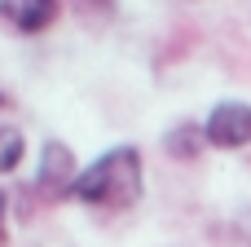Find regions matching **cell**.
<instances>
[{
  "mask_svg": "<svg viewBox=\"0 0 251 247\" xmlns=\"http://www.w3.org/2000/svg\"><path fill=\"white\" fill-rule=\"evenodd\" d=\"M4 106H9V97H4V93H0V110H4Z\"/></svg>",
  "mask_w": 251,
  "mask_h": 247,
  "instance_id": "obj_8",
  "label": "cell"
},
{
  "mask_svg": "<svg viewBox=\"0 0 251 247\" xmlns=\"http://www.w3.org/2000/svg\"><path fill=\"white\" fill-rule=\"evenodd\" d=\"M141 186H146V159L137 146H110L106 155H97L79 181H75V199L84 208H97V212H128L137 199H141Z\"/></svg>",
  "mask_w": 251,
  "mask_h": 247,
  "instance_id": "obj_1",
  "label": "cell"
},
{
  "mask_svg": "<svg viewBox=\"0 0 251 247\" xmlns=\"http://www.w3.org/2000/svg\"><path fill=\"white\" fill-rule=\"evenodd\" d=\"M203 133H207V146H216V150L251 146V102H238V97L216 102L203 119Z\"/></svg>",
  "mask_w": 251,
  "mask_h": 247,
  "instance_id": "obj_3",
  "label": "cell"
},
{
  "mask_svg": "<svg viewBox=\"0 0 251 247\" xmlns=\"http://www.w3.org/2000/svg\"><path fill=\"white\" fill-rule=\"evenodd\" d=\"M26 159V137L13 128V124H0V177L18 172Z\"/></svg>",
  "mask_w": 251,
  "mask_h": 247,
  "instance_id": "obj_6",
  "label": "cell"
},
{
  "mask_svg": "<svg viewBox=\"0 0 251 247\" xmlns=\"http://www.w3.org/2000/svg\"><path fill=\"white\" fill-rule=\"evenodd\" d=\"M62 0H0V22L18 35H40L57 22Z\"/></svg>",
  "mask_w": 251,
  "mask_h": 247,
  "instance_id": "obj_4",
  "label": "cell"
},
{
  "mask_svg": "<svg viewBox=\"0 0 251 247\" xmlns=\"http://www.w3.org/2000/svg\"><path fill=\"white\" fill-rule=\"evenodd\" d=\"M79 172L84 168H75V150L66 146V141H57V137H49L44 146H40V164H35V194L40 199H49V203H57V199H75V181H79Z\"/></svg>",
  "mask_w": 251,
  "mask_h": 247,
  "instance_id": "obj_2",
  "label": "cell"
},
{
  "mask_svg": "<svg viewBox=\"0 0 251 247\" xmlns=\"http://www.w3.org/2000/svg\"><path fill=\"white\" fill-rule=\"evenodd\" d=\"M0 243H4V190H0Z\"/></svg>",
  "mask_w": 251,
  "mask_h": 247,
  "instance_id": "obj_7",
  "label": "cell"
},
{
  "mask_svg": "<svg viewBox=\"0 0 251 247\" xmlns=\"http://www.w3.org/2000/svg\"><path fill=\"white\" fill-rule=\"evenodd\" d=\"M163 150H168L172 159H181V164H194V159L207 150V133H203V124H199V119H185V124L168 128V133H163Z\"/></svg>",
  "mask_w": 251,
  "mask_h": 247,
  "instance_id": "obj_5",
  "label": "cell"
}]
</instances>
